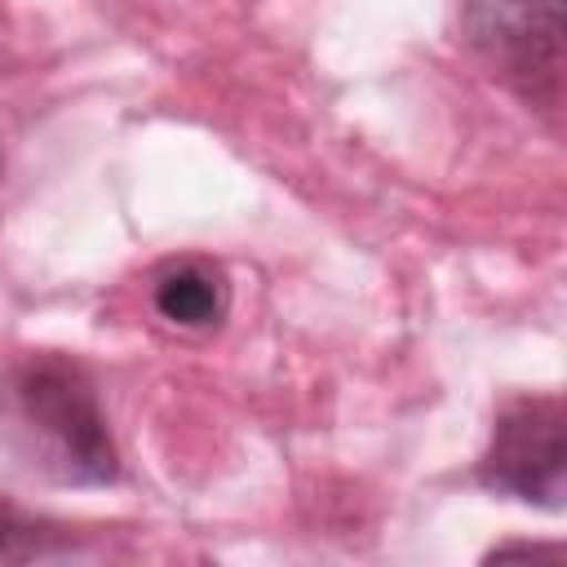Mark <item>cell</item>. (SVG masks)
<instances>
[{
  "label": "cell",
  "instance_id": "1",
  "mask_svg": "<svg viewBox=\"0 0 567 567\" xmlns=\"http://www.w3.org/2000/svg\"><path fill=\"white\" fill-rule=\"evenodd\" d=\"M0 447L22 470L66 487H97L120 474L93 381L58 354H31L0 377Z\"/></svg>",
  "mask_w": 567,
  "mask_h": 567
},
{
  "label": "cell",
  "instance_id": "2",
  "mask_svg": "<svg viewBox=\"0 0 567 567\" xmlns=\"http://www.w3.org/2000/svg\"><path fill=\"white\" fill-rule=\"evenodd\" d=\"M563 403L558 399H514L478 461V483L514 496L523 505H563Z\"/></svg>",
  "mask_w": 567,
  "mask_h": 567
},
{
  "label": "cell",
  "instance_id": "3",
  "mask_svg": "<svg viewBox=\"0 0 567 567\" xmlns=\"http://www.w3.org/2000/svg\"><path fill=\"white\" fill-rule=\"evenodd\" d=\"M470 31L527 102H558L563 0H470Z\"/></svg>",
  "mask_w": 567,
  "mask_h": 567
},
{
  "label": "cell",
  "instance_id": "4",
  "mask_svg": "<svg viewBox=\"0 0 567 567\" xmlns=\"http://www.w3.org/2000/svg\"><path fill=\"white\" fill-rule=\"evenodd\" d=\"M151 301H155V315L168 319L173 328H213L226 319L230 288H226V275L217 266L186 257V261H173L155 275Z\"/></svg>",
  "mask_w": 567,
  "mask_h": 567
},
{
  "label": "cell",
  "instance_id": "5",
  "mask_svg": "<svg viewBox=\"0 0 567 567\" xmlns=\"http://www.w3.org/2000/svg\"><path fill=\"white\" fill-rule=\"evenodd\" d=\"M75 536L13 501H0V563H49L71 558Z\"/></svg>",
  "mask_w": 567,
  "mask_h": 567
},
{
  "label": "cell",
  "instance_id": "6",
  "mask_svg": "<svg viewBox=\"0 0 567 567\" xmlns=\"http://www.w3.org/2000/svg\"><path fill=\"white\" fill-rule=\"evenodd\" d=\"M0 173H4V151H0Z\"/></svg>",
  "mask_w": 567,
  "mask_h": 567
}]
</instances>
